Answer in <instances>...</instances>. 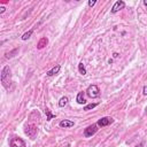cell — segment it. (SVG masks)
Here are the masks:
<instances>
[{
    "mask_svg": "<svg viewBox=\"0 0 147 147\" xmlns=\"http://www.w3.org/2000/svg\"><path fill=\"white\" fill-rule=\"evenodd\" d=\"M1 83L6 90H9V86L11 83V76H10V69L8 65H5L1 70Z\"/></svg>",
    "mask_w": 147,
    "mask_h": 147,
    "instance_id": "cell-1",
    "label": "cell"
},
{
    "mask_svg": "<svg viewBox=\"0 0 147 147\" xmlns=\"http://www.w3.org/2000/svg\"><path fill=\"white\" fill-rule=\"evenodd\" d=\"M85 93H86V95L90 96L91 99H95V98H98V96L100 95V88H99L96 85L92 84V85H90V86L86 88Z\"/></svg>",
    "mask_w": 147,
    "mask_h": 147,
    "instance_id": "cell-2",
    "label": "cell"
},
{
    "mask_svg": "<svg viewBox=\"0 0 147 147\" xmlns=\"http://www.w3.org/2000/svg\"><path fill=\"white\" fill-rule=\"evenodd\" d=\"M37 126L34 125V124H28L26 126H25V129H24V132H25V134L28 136V137H30V138H34L36 136H37Z\"/></svg>",
    "mask_w": 147,
    "mask_h": 147,
    "instance_id": "cell-3",
    "label": "cell"
},
{
    "mask_svg": "<svg viewBox=\"0 0 147 147\" xmlns=\"http://www.w3.org/2000/svg\"><path fill=\"white\" fill-rule=\"evenodd\" d=\"M98 125H96V123L95 124H92V125H88L85 130H84V136L86 137V138H88V137H92V136H94L96 132H98Z\"/></svg>",
    "mask_w": 147,
    "mask_h": 147,
    "instance_id": "cell-4",
    "label": "cell"
},
{
    "mask_svg": "<svg viewBox=\"0 0 147 147\" xmlns=\"http://www.w3.org/2000/svg\"><path fill=\"white\" fill-rule=\"evenodd\" d=\"M111 123H114V119L111 117H109V116H105V117H101L100 119H98L96 125L103 127V126H107V125H109Z\"/></svg>",
    "mask_w": 147,
    "mask_h": 147,
    "instance_id": "cell-5",
    "label": "cell"
},
{
    "mask_svg": "<svg viewBox=\"0 0 147 147\" xmlns=\"http://www.w3.org/2000/svg\"><path fill=\"white\" fill-rule=\"evenodd\" d=\"M10 147H26L25 141L20 137H15L10 139Z\"/></svg>",
    "mask_w": 147,
    "mask_h": 147,
    "instance_id": "cell-6",
    "label": "cell"
},
{
    "mask_svg": "<svg viewBox=\"0 0 147 147\" xmlns=\"http://www.w3.org/2000/svg\"><path fill=\"white\" fill-rule=\"evenodd\" d=\"M124 7H125V2H124L123 0H118V1H116V2L114 3V6L111 7L110 13H111V14H116V13H118L121 9H123Z\"/></svg>",
    "mask_w": 147,
    "mask_h": 147,
    "instance_id": "cell-7",
    "label": "cell"
},
{
    "mask_svg": "<svg viewBox=\"0 0 147 147\" xmlns=\"http://www.w3.org/2000/svg\"><path fill=\"white\" fill-rule=\"evenodd\" d=\"M60 69H61V65H60V64H56V65H54V67H53L51 70H48V71H47V76H48V77L55 76L56 74H59Z\"/></svg>",
    "mask_w": 147,
    "mask_h": 147,
    "instance_id": "cell-8",
    "label": "cell"
},
{
    "mask_svg": "<svg viewBox=\"0 0 147 147\" xmlns=\"http://www.w3.org/2000/svg\"><path fill=\"white\" fill-rule=\"evenodd\" d=\"M60 127H64V129H68V127H71L75 125V123L72 121H69V119H63L60 122Z\"/></svg>",
    "mask_w": 147,
    "mask_h": 147,
    "instance_id": "cell-9",
    "label": "cell"
},
{
    "mask_svg": "<svg viewBox=\"0 0 147 147\" xmlns=\"http://www.w3.org/2000/svg\"><path fill=\"white\" fill-rule=\"evenodd\" d=\"M47 44H48V39H47L46 37H42V38L38 41V44H37V48H38V49H41V48H44Z\"/></svg>",
    "mask_w": 147,
    "mask_h": 147,
    "instance_id": "cell-10",
    "label": "cell"
},
{
    "mask_svg": "<svg viewBox=\"0 0 147 147\" xmlns=\"http://www.w3.org/2000/svg\"><path fill=\"white\" fill-rule=\"evenodd\" d=\"M84 94H85L84 92H79V93L77 94L76 100H77V102H78L79 105H84V103H86V99H85V95H84Z\"/></svg>",
    "mask_w": 147,
    "mask_h": 147,
    "instance_id": "cell-11",
    "label": "cell"
},
{
    "mask_svg": "<svg viewBox=\"0 0 147 147\" xmlns=\"http://www.w3.org/2000/svg\"><path fill=\"white\" fill-rule=\"evenodd\" d=\"M78 71H79V74L80 75H86V69H85V65H84V63L83 62H79L78 63Z\"/></svg>",
    "mask_w": 147,
    "mask_h": 147,
    "instance_id": "cell-12",
    "label": "cell"
},
{
    "mask_svg": "<svg viewBox=\"0 0 147 147\" xmlns=\"http://www.w3.org/2000/svg\"><path fill=\"white\" fill-rule=\"evenodd\" d=\"M68 105V98L67 96H62L60 100H59V107H65Z\"/></svg>",
    "mask_w": 147,
    "mask_h": 147,
    "instance_id": "cell-13",
    "label": "cell"
},
{
    "mask_svg": "<svg viewBox=\"0 0 147 147\" xmlns=\"http://www.w3.org/2000/svg\"><path fill=\"white\" fill-rule=\"evenodd\" d=\"M32 33H33V29H31V30H29L28 32L23 33V34H22V37H21V38H22V40H28V39L31 37V34H32Z\"/></svg>",
    "mask_w": 147,
    "mask_h": 147,
    "instance_id": "cell-14",
    "label": "cell"
},
{
    "mask_svg": "<svg viewBox=\"0 0 147 147\" xmlns=\"http://www.w3.org/2000/svg\"><path fill=\"white\" fill-rule=\"evenodd\" d=\"M45 114L47 115V118H46L47 121H51L53 117H55V114H52V113H51V110H49L48 108H45Z\"/></svg>",
    "mask_w": 147,
    "mask_h": 147,
    "instance_id": "cell-15",
    "label": "cell"
},
{
    "mask_svg": "<svg viewBox=\"0 0 147 147\" xmlns=\"http://www.w3.org/2000/svg\"><path fill=\"white\" fill-rule=\"evenodd\" d=\"M96 106H98V103H88V105H86L84 107V110H91V109H93Z\"/></svg>",
    "mask_w": 147,
    "mask_h": 147,
    "instance_id": "cell-16",
    "label": "cell"
},
{
    "mask_svg": "<svg viewBox=\"0 0 147 147\" xmlns=\"http://www.w3.org/2000/svg\"><path fill=\"white\" fill-rule=\"evenodd\" d=\"M95 3H96V1H95V0H93V1H92V0H90V1H88V6H90V7H93Z\"/></svg>",
    "mask_w": 147,
    "mask_h": 147,
    "instance_id": "cell-17",
    "label": "cell"
},
{
    "mask_svg": "<svg viewBox=\"0 0 147 147\" xmlns=\"http://www.w3.org/2000/svg\"><path fill=\"white\" fill-rule=\"evenodd\" d=\"M142 94H144V95H147V85L144 86V88H142Z\"/></svg>",
    "mask_w": 147,
    "mask_h": 147,
    "instance_id": "cell-18",
    "label": "cell"
},
{
    "mask_svg": "<svg viewBox=\"0 0 147 147\" xmlns=\"http://www.w3.org/2000/svg\"><path fill=\"white\" fill-rule=\"evenodd\" d=\"M5 11H6V8H5L3 6H1V7H0V14H3Z\"/></svg>",
    "mask_w": 147,
    "mask_h": 147,
    "instance_id": "cell-19",
    "label": "cell"
},
{
    "mask_svg": "<svg viewBox=\"0 0 147 147\" xmlns=\"http://www.w3.org/2000/svg\"><path fill=\"white\" fill-rule=\"evenodd\" d=\"M144 145H145V142L142 141V142H140V144H138L137 146H134V147H144Z\"/></svg>",
    "mask_w": 147,
    "mask_h": 147,
    "instance_id": "cell-20",
    "label": "cell"
},
{
    "mask_svg": "<svg viewBox=\"0 0 147 147\" xmlns=\"http://www.w3.org/2000/svg\"><path fill=\"white\" fill-rule=\"evenodd\" d=\"M113 56H114V57H117V56H118V54H117V53H114V55H113Z\"/></svg>",
    "mask_w": 147,
    "mask_h": 147,
    "instance_id": "cell-21",
    "label": "cell"
},
{
    "mask_svg": "<svg viewBox=\"0 0 147 147\" xmlns=\"http://www.w3.org/2000/svg\"><path fill=\"white\" fill-rule=\"evenodd\" d=\"M144 5L147 7V0H144Z\"/></svg>",
    "mask_w": 147,
    "mask_h": 147,
    "instance_id": "cell-22",
    "label": "cell"
},
{
    "mask_svg": "<svg viewBox=\"0 0 147 147\" xmlns=\"http://www.w3.org/2000/svg\"><path fill=\"white\" fill-rule=\"evenodd\" d=\"M146 114H147V107H146Z\"/></svg>",
    "mask_w": 147,
    "mask_h": 147,
    "instance_id": "cell-23",
    "label": "cell"
}]
</instances>
